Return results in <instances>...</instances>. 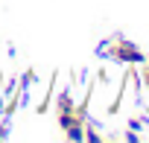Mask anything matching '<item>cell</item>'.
I'll use <instances>...</instances> for the list:
<instances>
[{
  "label": "cell",
  "mask_w": 149,
  "mask_h": 143,
  "mask_svg": "<svg viewBox=\"0 0 149 143\" xmlns=\"http://www.w3.org/2000/svg\"><path fill=\"white\" fill-rule=\"evenodd\" d=\"M58 111H76V105H73V99H70V91H64V94H58Z\"/></svg>",
  "instance_id": "2"
},
{
  "label": "cell",
  "mask_w": 149,
  "mask_h": 143,
  "mask_svg": "<svg viewBox=\"0 0 149 143\" xmlns=\"http://www.w3.org/2000/svg\"><path fill=\"white\" fill-rule=\"evenodd\" d=\"M140 79H143V88L149 91V67H143V73H140Z\"/></svg>",
  "instance_id": "4"
},
{
  "label": "cell",
  "mask_w": 149,
  "mask_h": 143,
  "mask_svg": "<svg viewBox=\"0 0 149 143\" xmlns=\"http://www.w3.org/2000/svg\"><path fill=\"white\" fill-rule=\"evenodd\" d=\"M0 140H6V128L3 126H0Z\"/></svg>",
  "instance_id": "5"
},
{
  "label": "cell",
  "mask_w": 149,
  "mask_h": 143,
  "mask_svg": "<svg viewBox=\"0 0 149 143\" xmlns=\"http://www.w3.org/2000/svg\"><path fill=\"white\" fill-rule=\"evenodd\" d=\"M85 140H91V143H100V140H102V134H100V131H94L91 126H85Z\"/></svg>",
  "instance_id": "3"
},
{
  "label": "cell",
  "mask_w": 149,
  "mask_h": 143,
  "mask_svg": "<svg viewBox=\"0 0 149 143\" xmlns=\"http://www.w3.org/2000/svg\"><path fill=\"white\" fill-rule=\"evenodd\" d=\"M108 53H111L114 61H129V64H140V61H143V53H140L134 44H129V41H117Z\"/></svg>",
  "instance_id": "1"
}]
</instances>
